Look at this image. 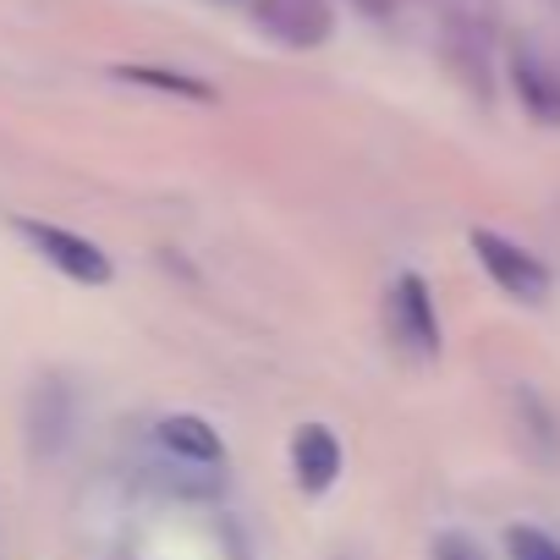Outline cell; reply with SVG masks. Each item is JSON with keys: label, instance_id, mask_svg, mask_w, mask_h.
<instances>
[{"label": "cell", "instance_id": "obj_1", "mask_svg": "<svg viewBox=\"0 0 560 560\" xmlns=\"http://www.w3.org/2000/svg\"><path fill=\"white\" fill-rule=\"evenodd\" d=\"M12 231L50 264V269H61L67 280H78V287H110V253L100 247V242H89V236H78V231H67V225H50V220H12Z\"/></svg>", "mask_w": 560, "mask_h": 560}, {"label": "cell", "instance_id": "obj_2", "mask_svg": "<svg viewBox=\"0 0 560 560\" xmlns=\"http://www.w3.org/2000/svg\"><path fill=\"white\" fill-rule=\"evenodd\" d=\"M472 253H478V264L489 269V280H494L511 303H544V298H549V269L538 264V253L516 247L511 236H500V231H472Z\"/></svg>", "mask_w": 560, "mask_h": 560}, {"label": "cell", "instance_id": "obj_3", "mask_svg": "<svg viewBox=\"0 0 560 560\" xmlns=\"http://www.w3.org/2000/svg\"><path fill=\"white\" fill-rule=\"evenodd\" d=\"M385 325L412 358L440 352V319H434V298L423 287V275H396V287L385 292Z\"/></svg>", "mask_w": 560, "mask_h": 560}, {"label": "cell", "instance_id": "obj_4", "mask_svg": "<svg viewBox=\"0 0 560 560\" xmlns=\"http://www.w3.org/2000/svg\"><path fill=\"white\" fill-rule=\"evenodd\" d=\"M258 23L292 50H314L336 34L330 0H258Z\"/></svg>", "mask_w": 560, "mask_h": 560}, {"label": "cell", "instance_id": "obj_5", "mask_svg": "<svg viewBox=\"0 0 560 560\" xmlns=\"http://www.w3.org/2000/svg\"><path fill=\"white\" fill-rule=\"evenodd\" d=\"M292 478L303 494H325L341 478V440L325 423H303L292 434Z\"/></svg>", "mask_w": 560, "mask_h": 560}, {"label": "cell", "instance_id": "obj_6", "mask_svg": "<svg viewBox=\"0 0 560 560\" xmlns=\"http://www.w3.org/2000/svg\"><path fill=\"white\" fill-rule=\"evenodd\" d=\"M511 89L522 100V110L538 121V127H560V72L538 56V50H516L511 56Z\"/></svg>", "mask_w": 560, "mask_h": 560}, {"label": "cell", "instance_id": "obj_7", "mask_svg": "<svg viewBox=\"0 0 560 560\" xmlns=\"http://www.w3.org/2000/svg\"><path fill=\"white\" fill-rule=\"evenodd\" d=\"M154 440H160L176 462H187V467H220V462H225V440H220L198 412H171V418H160Z\"/></svg>", "mask_w": 560, "mask_h": 560}, {"label": "cell", "instance_id": "obj_8", "mask_svg": "<svg viewBox=\"0 0 560 560\" xmlns=\"http://www.w3.org/2000/svg\"><path fill=\"white\" fill-rule=\"evenodd\" d=\"M445 56H451V67L462 72V83L489 100V56H483V39H478L472 23H462V18L445 23Z\"/></svg>", "mask_w": 560, "mask_h": 560}, {"label": "cell", "instance_id": "obj_9", "mask_svg": "<svg viewBox=\"0 0 560 560\" xmlns=\"http://www.w3.org/2000/svg\"><path fill=\"white\" fill-rule=\"evenodd\" d=\"M116 78H121V83H143V89H165V94H187V100H209V89H203L198 78L160 72V67H121Z\"/></svg>", "mask_w": 560, "mask_h": 560}, {"label": "cell", "instance_id": "obj_10", "mask_svg": "<svg viewBox=\"0 0 560 560\" xmlns=\"http://www.w3.org/2000/svg\"><path fill=\"white\" fill-rule=\"evenodd\" d=\"M505 555L511 560H560V544L538 527H505Z\"/></svg>", "mask_w": 560, "mask_h": 560}, {"label": "cell", "instance_id": "obj_11", "mask_svg": "<svg viewBox=\"0 0 560 560\" xmlns=\"http://www.w3.org/2000/svg\"><path fill=\"white\" fill-rule=\"evenodd\" d=\"M429 560H489V555H483V544H478L472 533H456V527H445V533H434V544H429Z\"/></svg>", "mask_w": 560, "mask_h": 560}, {"label": "cell", "instance_id": "obj_12", "mask_svg": "<svg viewBox=\"0 0 560 560\" xmlns=\"http://www.w3.org/2000/svg\"><path fill=\"white\" fill-rule=\"evenodd\" d=\"M352 7H358L363 18H390V12H396V0H352Z\"/></svg>", "mask_w": 560, "mask_h": 560}]
</instances>
